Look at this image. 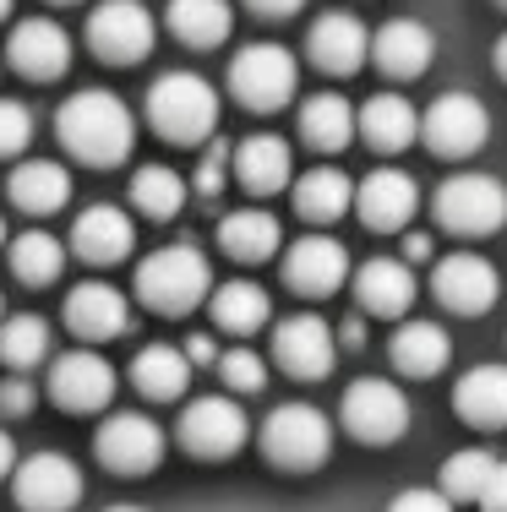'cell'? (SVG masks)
I'll return each mask as SVG.
<instances>
[{
  "mask_svg": "<svg viewBox=\"0 0 507 512\" xmlns=\"http://www.w3.org/2000/svg\"><path fill=\"white\" fill-rule=\"evenodd\" d=\"M104 512H148V507H131V502H120V507H104Z\"/></svg>",
  "mask_w": 507,
  "mask_h": 512,
  "instance_id": "obj_51",
  "label": "cell"
},
{
  "mask_svg": "<svg viewBox=\"0 0 507 512\" xmlns=\"http://www.w3.org/2000/svg\"><path fill=\"white\" fill-rule=\"evenodd\" d=\"M415 207H420V186L404 175V169H371V175L360 180V191H355V213H360V224L377 229V235L409 229Z\"/></svg>",
  "mask_w": 507,
  "mask_h": 512,
  "instance_id": "obj_16",
  "label": "cell"
},
{
  "mask_svg": "<svg viewBox=\"0 0 507 512\" xmlns=\"http://www.w3.org/2000/svg\"><path fill=\"white\" fill-rule=\"evenodd\" d=\"M6 191L22 213H55V207H66V197H71V175L55 158H28V164L11 169Z\"/></svg>",
  "mask_w": 507,
  "mask_h": 512,
  "instance_id": "obj_28",
  "label": "cell"
},
{
  "mask_svg": "<svg viewBox=\"0 0 507 512\" xmlns=\"http://www.w3.org/2000/svg\"><path fill=\"white\" fill-rule=\"evenodd\" d=\"M60 6H71V0H60Z\"/></svg>",
  "mask_w": 507,
  "mask_h": 512,
  "instance_id": "obj_56",
  "label": "cell"
},
{
  "mask_svg": "<svg viewBox=\"0 0 507 512\" xmlns=\"http://www.w3.org/2000/svg\"><path fill=\"white\" fill-rule=\"evenodd\" d=\"M50 398L71 414H93L115 398V365L93 349H71V355L50 360Z\"/></svg>",
  "mask_w": 507,
  "mask_h": 512,
  "instance_id": "obj_15",
  "label": "cell"
},
{
  "mask_svg": "<svg viewBox=\"0 0 507 512\" xmlns=\"http://www.w3.org/2000/svg\"><path fill=\"white\" fill-rule=\"evenodd\" d=\"M131 246H137V224H131V213H120V207H110V202L82 207L77 224H71V251H77L82 262H93V267L126 262Z\"/></svg>",
  "mask_w": 507,
  "mask_h": 512,
  "instance_id": "obj_18",
  "label": "cell"
},
{
  "mask_svg": "<svg viewBox=\"0 0 507 512\" xmlns=\"http://www.w3.org/2000/svg\"><path fill=\"white\" fill-rule=\"evenodd\" d=\"M93 453H99V463L115 469V474H148L153 463L164 458V431L148 420V414L120 409V414H110V420L99 425Z\"/></svg>",
  "mask_w": 507,
  "mask_h": 512,
  "instance_id": "obj_13",
  "label": "cell"
},
{
  "mask_svg": "<svg viewBox=\"0 0 507 512\" xmlns=\"http://www.w3.org/2000/svg\"><path fill=\"white\" fill-rule=\"evenodd\" d=\"M186 191L191 186L169 164H148V169H137V175H131V207H137V213H148V218H175L180 207H186Z\"/></svg>",
  "mask_w": 507,
  "mask_h": 512,
  "instance_id": "obj_36",
  "label": "cell"
},
{
  "mask_svg": "<svg viewBox=\"0 0 507 512\" xmlns=\"http://www.w3.org/2000/svg\"><path fill=\"white\" fill-rule=\"evenodd\" d=\"M186 376H191V355L175 344H148L131 355V387L142 398H180Z\"/></svg>",
  "mask_w": 507,
  "mask_h": 512,
  "instance_id": "obj_32",
  "label": "cell"
},
{
  "mask_svg": "<svg viewBox=\"0 0 507 512\" xmlns=\"http://www.w3.org/2000/svg\"><path fill=\"white\" fill-rule=\"evenodd\" d=\"M338 327H328L322 316L300 311V316H284L279 327H273V355L289 376H300V382H317V376L333 371L338 360Z\"/></svg>",
  "mask_w": 507,
  "mask_h": 512,
  "instance_id": "obj_11",
  "label": "cell"
},
{
  "mask_svg": "<svg viewBox=\"0 0 507 512\" xmlns=\"http://www.w3.org/2000/svg\"><path fill=\"white\" fill-rule=\"evenodd\" d=\"M229 164H235V153H229L224 142H213V148L202 153V164H197V180H191V191L213 202V197H219V191H224V180L235 175V169H229Z\"/></svg>",
  "mask_w": 507,
  "mask_h": 512,
  "instance_id": "obj_41",
  "label": "cell"
},
{
  "mask_svg": "<svg viewBox=\"0 0 507 512\" xmlns=\"http://www.w3.org/2000/svg\"><path fill=\"white\" fill-rule=\"evenodd\" d=\"M491 474H497V458H491L486 447H464V453H453L442 463V491H448L453 502H480Z\"/></svg>",
  "mask_w": 507,
  "mask_h": 512,
  "instance_id": "obj_38",
  "label": "cell"
},
{
  "mask_svg": "<svg viewBox=\"0 0 507 512\" xmlns=\"http://www.w3.org/2000/svg\"><path fill=\"white\" fill-rule=\"evenodd\" d=\"M11 463H17V447H11V436L0 431V480H6V474H11Z\"/></svg>",
  "mask_w": 507,
  "mask_h": 512,
  "instance_id": "obj_49",
  "label": "cell"
},
{
  "mask_svg": "<svg viewBox=\"0 0 507 512\" xmlns=\"http://www.w3.org/2000/svg\"><path fill=\"white\" fill-rule=\"evenodd\" d=\"M0 409H6V414H28V409H33V387L22 382V376L0 382Z\"/></svg>",
  "mask_w": 507,
  "mask_h": 512,
  "instance_id": "obj_43",
  "label": "cell"
},
{
  "mask_svg": "<svg viewBox=\"0 0 507 512\" xmlns=\"http://www.w3.org/2000/svg\"><path fill=\"white\" fill-rule=\"evenodd\" d=\"M415 300V273L398 256H371L355 273V306L366 316H404Z\"/></svg>",
  "mask_w": 507,
  "mask_h": 512,
  "instance_id": "obj_23",
  "label": "cell"
},
{
  "mask_svg": "<svg viewBox=\"0 0 507 512\" xmlns=\"http://www.w3.org/2000/svg\"><path fill=\"white\" fill-rule=\"evenodd\" d=\"M153 17L142 0H104L88 11V50L110 66H131L153 50Z\"/></svg>",
  "mask_w": 507,
  "mask_h": 512,
  "instance_id": "obj_10",
  "label": "cell"
},
{
  "mask_svg": "<svg viewBox=\"0 0 507 512\" xmlns=\"http://www.w3.org/2000/svg\"><path fill=\"white\" fill-rule=\"evenodd\" d=\"M6 11H11V0H0V17H6Z\"/></svg>",
  "mask_w": 507,
  "mask_h": 512,
  "instance_id": "obj_53",
  "label": "cell"
},
{
  "mask_svg": "<svg viewBox=\"0 0 507 512\" xmlns=\"http://www.w3.org/2000/svg\"><path fill=\"white\" fill-rule=\"evenodd\" d=\"M360 131V109L344 99V93H311L306 104H300V137H306V148L317 153H338L349 148Z\"/></svg>",
  "mask_w": 507,
  "mask_h": 512,
  "instance_id": "obj_24",
  "label": "cell"
},
{
  "mask_svg": "<svg viewBox=\"0 0 507 512\" xmlns=\"http://www.w3.org/2000/svg\"><path fill=\"white\" fill-rule=\"evenodd\" d=\"M44 355H50V322L33 311L22 316H6L0 322V360L17 365V371H28V365H39Z\"/></svg>",
  "mask_w": 507,
  "mask_h": 512,
  "instance_id": "obj_37",
  "label": "cell"
},
{
  "mask_svg": "<svg viewBox=\"0 0 507 512\" xmlns=\"http://www.w3.org/2000/svg\"><path fill=\"white\" fill-rule=\"evenodd\" d=\"M289 169H295V158H289V142L273 137V131H257V137H246L235 148V180L246 191H257V197H268V191L289 186Z\"/></svg>",
  "mask_w": 507,
  "mask_h": 512,
  "instance_id": "obj_25",
  "label": "cell"
},
{
  "mask_svg": "<svg viewBox=\"0 0 507 512\" xmlns=\"http://www.w3.org/2000/svg\"><path fill=\"white\" fill-rule=\"evenodd\" d=\"M338 420L355 442H371V447H388L404 436L409 425V398L404 387L382 382V376H360V382L344 387V404H338Z\"/></svg>",
  "mask_w": 507,
  "mask_h": 512,
  "instance_id": "obj_7",
  "label": "cell"
},
{
  "mask_svg": "<svg viewBox=\"0 0 507 512\" xmlns=\"http://www.w3.org/2000/svg\"><path fill=\"white\" fill-rule=\"evenodd\" d=\"M28 142H33V115H28V104L0 99V158L22 153Z\"/></svg>",
  "mask_w": 507,
  "mask_h": 512,
  "instance_id": "obj_40",
  "label": "cell"
},
{
  "mask_svg": "<svg viewBox=\"0 0 507 512\" xmlns=\"http://www.w3.org/2000/svg\"><path fill=\"white\" fill-rule=\"evenodd\" d=\"M186 355H191V365H213V371H219V360H224L219 344H213L208 333H191V338H186Z\"/></svg>",
  "mask_w": 507,
  "mask_h": 512,
  "instance_id": "obj_44",
  "label": "cell"
},
{
  "mask_svg": "<svg viewBox=\"0 0 507 512\" xmlns=\"http://www.w3.org/2000/svg\"><path fill=\"white\" fill-rule=\"evenodd\" d=\"M480 512H507V463H497V474H491L486 496H480Z\"/></svg>",
  "mask_w": 507,
  "mask_h": 512,
  "instance_id": "obj_45",
  "label": "cell"
},
{
  "mask_svg": "<svg viewBox=\"0 0 507 512\" xmlns=\"http://www.w3.org/2000/svg\"><path fill=\"white\" fill-rule=\"evenodd\" d=\"M219 382L229 387V393H262L268 387V365H262V355H251V349H224L219 360Z\"/></svg>",
  "mask_w": 507,
  "mask_h": 512,
  "instance_id": "obj_39",
  "label": "cell"
},
{
  "mask_svg": "<svg viewBox=\"0 0 507 512\" xmlns=\"http://www.w3.org/2000/svg\"><path fill=\"white\" fill-rule=\"evenodd\" d=\"M66 327L77 338H88V344H110V338H120L131 327V306L110 284H77L66 295Z\"/></svg>",
  "mask_w": 507,
  "mask_h": 512,
  "instance_id": "obj_20",
  "label": "cell"
},
{
  "mask_svg": "<svg viewBox=\"0 0 507 512\" xmlns=\"http://www.w3.org/2000/svg\"><path fill=\"white\" fill-rule=\"evenodd\" d=\"M355 191L360 186L344 169H306L295 180V213L311 218V224H333V218H344L355 207Z\"/></svg>",
  "mask_w": 507,
  "mask_h": 512,
  "instance_id": "obj_29",
  "label": "cell"
},
{
  "mask_svg": "<svg viewBox=\"0 0 507 512\" xmlns=\"http://www.w3.org/2000/svg\"><path fill=\"white\" fill-rule=\"evenodd\" d=\"M246 6L257 11V17H289V11H300L306 0H246Z\"/></svg>",
  "mask_w": 507,
  "mask_h": 512,
  "instance_id": "obj_46",
  "label": "cell"
},
{
  "mask_svg": "<svg viewBox=\"0 0 507 512\" xmlns=\"http://www.w3.org/2000/svg\"><path fill=\"white\" fill-rule=\"evenodd\" d=\"M349 278V251L333 235H300L284 251V284L295 295H333Z\"/></svg>",
  "mask_w": 507,
  "mask_h": 512,
  "instance_id": "obj_17",
  "label": "cell"
},
{
  "mask_svg": "<svg viewBox=\"0 0 507 512\" xmlns=\"http://www.w3.org/2000/svg\"><path fill=\"white\" fill-rule=\"evenodd\" d=\"M0 322H6V306H0Z\"/></svg>",
  "mask_w": 507,
  "mask_h": 512,
  "instance_id": "obj_54",
  "label": "cell"
},
{
  "mask_svg": "<svg viewBox=\"0 0 507 512\" xmlns=\"http://www.w3.org/2000/svg\"><path fill=\"white\" fill-rule=\"evenodd\" d=\"M6 60L22 71V77L50 82V77H60V71L71 66V39H66V28L50 22V17H22L17 28H11Z\"/></svg>",
  "mask_w": 507,
  "mask_h": 512,
  "instance_id": "obj_19",
  "label": "cell"
},
{
  "mask_svg": "<svg viewBox=\"0 0 507 512\" xmlns=\"http://www.w3.org/2000/svg\"><path fill=\"white\" fill-rule=\"evenodd\" d=\"M137 295L142 306L164 311V316H180L202 300H213V267L197 246H164L153 251L148 262L137 267Z\"/></svg>",
  "mask_w": 507,
  "mask_h": 512,
  "instance_id": "obj_3",
  "label": "cell"
},
{
  "mask_svg": "<svg viewBox=\"0 0 507 512\" xmlns=\"http://www.w3.org/2000/svg\"><path fill=\"white\" fill-rule=\"evenodd\" d=\"M219 246H224V256H235V262H268V256L279 251V218L262 213V207L224 213Z\"/></svg>",
  "mask_w": 507,
  "mask_h": 512,
  "instance_id": "obj_31",
  "label": "cell"
},
{
  "mask_svg": "<svg viewBox=\"0 0 507 512\" xmlns=\"http://www.w3.org/2000/svg\"><path fill=\"white\" fill-rule=\"evenodd\" d=\"M431 295H437L453 316H480L502 295V278H497V267H491L486 256L453 251V256H442V262L431 267Z\"/></svg>",
  "mask_w": 507,
  "mask_h": 512,
  "instance_id": "obj_12",
  "label": "cell"
},
{
  "mask_svg": "<svg viewBox=\"0 0 507 512\" xmlns=\"http://www.w3.org/2000/svg\"><path fill=\"white\" fill-rule=\"evenodd\" d=\"M55 131L71 148V158L99 164V169L131 158V142H137V120H131L126 99H120V93H104V88L71 93V99L60 104V115H55Z\"/></svg>",
  "mask_w": 507,
  "mask_h": 512,
  "instance_id": "obj_1",
  "label": "cell"
},
{
  "mask_svg": "<svg viewBox=\"0 0 507 512\" xmlns=\"http://www.w3.org/2000/svg\"><path fill=\"white\" fill-rule=\"evenodd\" d=\"M431 213L442 218V229H458V235H491V229L507 224V186L497 175L464 169V175H453L437 186Z\"/></svg>",
  "mask_w": 507,
  "mask_h": 512,
  "instance_id": "obj_5",
  "label": "cell"
},
{
  "mask_svg": "<svg viewBox=\"0 0 507 512\" xmlns=\"http://www.w3.org/2000/svg\"><path fill=\"white\" fill-rule=\"evenodd\" d=\"M497 71H502V77H507V33H502V39H497Z\"/></svg>",
  "mask_w": 507,
  "mask_h": 512,
  "instance_id": "obj_50",
  "label": "cell"
},
{
  "mask_svg": "<svg viewBox=\"0 0 507 512\" xmlns=\"http://www.w3.org/2000/svg\"><path fill=\"white\" fill-rule=\"evenodd\" d=\"M77 502H82V469L66 453H33L17 463L22 512H71Z\"/></svg>",
  "mask_w": 507,
  "mask_h": 512,
  "instance_id": "obj_14",
  "label": "cell"
},
{
  "mask_svg": "<svg viewBox=\"0 0 507 512\" xmlns=\"http://www.w3.org/2000/svg\"><path fill=\"white\" fill-rule=\"evenodd\" d=\"M420 137L437 158H469L486 148L491 137V115L475 93H442L437 104L420 115Z\"/></svg>",
  "mask_w": 507,
  "mask_h": 512,
  "instance_id": "obj_8",
  "label": "cell"
},
{
  "mask_svg": "<svg viewBox=\"0 0 507 512\" xmlns=\"http://www.w3.org/2000/svg\"><path fill=\"white\" fill-rule=\"evenodd\" d=\"M388 512H453V496L448 491H426V485H415V491H398Z\"/></svg>",
  "mask_w": 507,
  "mask_h": 512,
  "instance_id": "obj_42",
  "label": "cell"
},
{
  "mask_svg": "<svg viewBox=\"0 0 507 512\" xmlns=\"http://www.w3.org/2000/svg\"><path fill=\"white\" fill-rule=\"evenodd\" d=\"M306 55H311V66L333 71V77H349L366 60V28L349 11H322L306 28Z\"/></svg>",
  "mask_w": 507,
  "mask_h": 512,
  "instance_id": "obj_21",
  "label": "cell"
},
{
  "mask_svg": "<svg viewBox=\"0 0 507 512\" xmlns=\"http://www.w3.org/2000/svg\"><path fill=\"white\" fill-rule=\"evenodd\" d=\"M164 22H169V33H175L180 44H191V50H213L219 39H229L235 11H229V0H169Z\"/></svg>",
  "mask_w": 507,
  "mask_h": 512,
  "instance_id": "obj_30",
  "label": "cell"
},
{
  "mask_svg": "<svg viewBox=\"0 0 507 512\" xmlns=\"http://www.w3.org/2000/svg\"><path fill=\"white\" fill-rule=\"evenodd\" d=\"M497 6H502V11H507V0H497Z\"/></svg>",
  "mask_w": 507,
  "mask_h": 512,
  "instance_id": "obj_55",
  "label": "cell"
},
{
  "mask_svg": "<svg viewBox=\"0 0 507 512\" xmlns=\"http://www.w3.org/2000/svg\"><path fill=\"white\" fill-rule=\"evenodd\" d=\"M338 344H344V349H360V316H349V322L338 327Z\"/></svg>",
  "mask_w": 507,
  "mask_h": 512,
  "instance_id": "obj_48",
  "label": "cell"
},
{
  "mask_svg": "<svg viewBox=\"0 0 507 512\" xmlns=\"http://www.w3.org/2000/svg\"><path fill=\"white\" fill-rule=\"evenodd\" d=\"M6 262H11V273L22 278V284H33V289H44V284H55L60 278V240L55 235H44V229H28V235H17L6 246Z\"/></svg>",
  "mask_w": 507,
  "mask_h": 512,
  "instance_id": "obj_35",
  "label": "cell"
},
{
  "mask_svg": "<svg viewBox=\"0 0 507 512\" xmlns=\"http://www.w3.org/2000/svg\"><path fill=\"white\" fill-rule=\"evenodd\" d=\"M453 404L469 425H486V431L507 425V365H475V371H464L453 387Z\"/></svg>",
  "mask_w": 507,
  "mask_h": 512,
  "instance_id": "obj_26",
  "label": "cell"
},
{
  "mask_svg": "<svg viewBox=\"0 0 507 512\" xmlns=\"http://www.w3.org/2000/svg\"><path fill=\"white\" fill-rule=\"evenodd\" d=\"M148 120L164 142H208L219 126V93L197 71H164L148 93Z\"/></svg>",
  "mask_w": 507,
  "mask_h": 512,
  "instance_id": "obj_2",
  "label": "cell"
},
{
  "mask_svg": "<svg viewBox=\"0 0 507 512\" xmlns=\"http://www.w3.org/2000/svg\"><path fill=\"white\" fill-rule=\"evenodd\" d=\"M388 355L404 376H437L442 365H448V333H442L437 322H415V316H409V322H398Z\"/></svg>",
  "mask_w": 507,
  "mask_h": 512,
  "instance_id": "obj_33",
  "label": "cell"
},
{
  "mask_svg": "<svg viewBox=\"0 0 507 512\" xmlns=\"http://www.w3.org/2000/svg\"><path fill=\"white\" fill-rule=\"evenodd\" d=\"M333 453V420L311 404H279L262 420V458L289 474H306Z\"/></svg>",
  "mask_w": 507,
  "mask_h": 512,
  "instance_id": "obj_4",
  "label": "cell"
},
{
  "mask_svg": "<svg viewBox=\"0 0 507 512\" xmlns=\"http://www.w3.org/2000/svg\"><path fill=\"white\" fill-rule=\"evenodd\" d=\"M431 55H437V39H431L426 22L415 17H393L377 28V39H371V60H377L388 77H420V71L431 66Z\"/></svg>",
  "mask_w": 507,
  "mask_h": 512,
  "instance_id": "obj_22",
  "label": "cell"
},
{
  "mask_svg": "<svg viewBox=\"0 0 507 512\" xmlns=\"http://www.w3.org/2000/svg\"><path fill=\"white\" fill-rule=\"evenodd\" d=\"M0 251H6V218H0Z\"/></svg>",
  "mask_w": 507,
  "mask_h": 512,
  "instance_id": "obj_52",
  "label": "cell"
},
{
  "mask_svg": "<svg viewBox=\"0 0 507 512\" xmlns=\"http://www.w3.org/2000/svg\"><path fill=\"white\" fill-rule=\"evenodd\" d=\"M213 322L224 327V333H235V338H246V333H257V327H268V289L262 284H251V278H235V284H219L213 289Z\"/></svg>",
  "mask_w": 507,
  "mask_h": 512,
  "instance_id": "obj_34",
  "label": "cell"
},
{
  "mask_svg": "<svg viewBox=\"0 0 507 512\" xmlns=\"http://www.w3.org/2000/svg\"><path fill=\"white\" fill-rule=\"evenodd\" d=\"M295 82H300V60L284 50V44H246L235 60H229V88L246 109L268 115L295 99Z\"/></svg>",
  "mask_w": 507,
  "mask_h": 512,
  "instance_id": "obj_6",
  "label": "cell"
},
{
  "mask_svg": "<svg viewBox=\"0 0 507 512\" xmlns=\"http://www.w3.org/2000/svg\"><path fill=\"white\" fill-rule=\"evenodd\" d=\"M360 137H366L371 148H382V153L409 148V142L420 137L415 104L398 99V93H377V99H366V104H360Z\"/></svg>",
  "mask_w": 507,
  "mask_h": 512,
  "instance_id": "obj_27",
  "label": "cell"
},
{
  "mask_svg": "<svg viewBox=\"0 0 507 512\" xmlns=\"http://www.w3.org/2000/svg\"><path fill=\"white\" fill-rule=\"evenodd\" d=\"M431 251H437V246H431V235H420V229H415V235H404V256H409V262H426Z\"/></svg>",
  "mask_w": 507,
  "mask_h": 512,
  "instance_id": "obj_47",
  "label": "cell"
},
{
  "mask_svg": "<svg viewBox=\"0 0 507 512\" xmlns=\"http://www.w3.org/2000/svg\"><path fill=\"white\" fill-rule=\"evenodd\" d=\"M175 431H180V447H186V453H197V458H229V453H240V447H246L251 420L240 414L235 398L213 393V398H191V404L180 409Z\"/></svg>",
  "mask_w": 507,
  "mask_h": 512,
  "instance_id": "obj_9",
  "label": "cell"
}]
</instances>
